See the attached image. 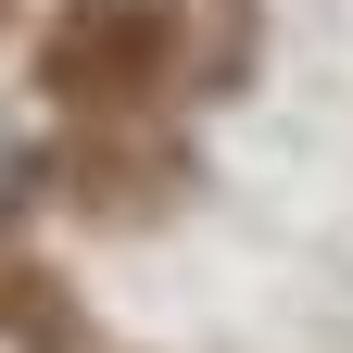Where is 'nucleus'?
<instances>
[{"instance_id":"obj_1","label":"nucleus","mask_w":353,"mask_h":353,"mask_svg":"<svg viewBox=\"0 0 353 353\" xmlns=\"http://www.w3.org/2000/svg\"><path fill=\"white\" fill-rule=\"evenodd\" d=\"M176 63H190L176 0H63L51 38H38V88L63 114H139Z\"/></svg>"},{"instance_id":"obj_2","label":"nucleus","mask_w":353,"mask_h":353,"mask_svg":"<svg viewBox=\"0 0 353 353\" xmlns=\"http://www.w3.org/2000/svg\"><path fill=\"white\" fill-rule=\"evenodd\" d=\"M63 190H76L88 214H152V202L176 190V152H164V139H88Z\"/></svg>"},{"instance_id":"obj_3","label":"nucleus","mask_w":353,"mask_h":353,"mask_svg":"<svg viewBox=\"0 0 353 353\" xmlns=\"http://www.w3.org/2000/svg\"><path fill=\"white\" fill-rule=\"evenodd\" d=\"M0 328L38 341V353H76V316H63V290L38 278V265H0Z\"/></svg>"},{"instance_id":"obj_4","label":"nucleus","mask_w":353,"mask_h":353,"mask_svg":"<svg viewBox=\"0 0 353 353\" xmlns=\"http://www.w3.org/2000/svg\"><path fill=\"white\" fill-rule=\"evenodd\" d=\"M0 13H13V0H0Z\"/></svg>"}]
</instances>
